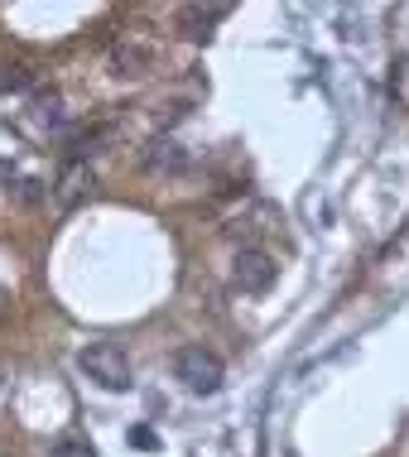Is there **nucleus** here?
<instances>
[{
    "label": "nucleus",
    "mask_w": 409,
    "mask_h": 457,
    "mask_svg": "<svg viewBox=\"0 0 409 457\" xmlns=\"http://www.w3.org/2000/svg\"><path fill=\"white\" fill-rule=\"evenodd\" d=\"M145 169L150 174H179V169H188V150L169 135H159V140L145 145Z\"/></svg>",
    "instance_id": "obj_8"
},
{
    "label": "nucleus",
    "mask_w": 409,
    "mask_h": 457,
    "mask_svg": "<svg viewBox=\"0 0 409 457\" xmlns=\"http://www.w3.org/2000/svg\"><path fill=\"white\" fill-rule=\"evenodd\" d=\"M135 443H140V448H154V434H150V428H135V434H130Z\"/></svg>",
    "instance_id": "obj_13"
},
{
    "label": "nucleus",
    "mask_w": 409,
    "mask_h": 457,
    "mask_svg": "<svg viewBox=\"0 0 409 457\" xmlns=\"http://www.w3.org/2000/svg\"><path fill=\"white\" fill-rule=\"evenodd\" d=\"M54 457H92V443L78 438V434H68V438L54 443Z\"/></svg>",
    "instance_id": "obj_11"
},
{
    "label": "nucleus",
    "mask_w": 409,
    "mask_h": 457,
    "mask_svg": "<svg viewBox=\"0 0 409 457\" xmlns=\"http://www.w3.org/2000/svg\"><path fill=\"white\" fill-rule=\"evenodd\" d=\"M280 265L270 251H260V245H241L237 261H231V284H237L241 294H265L270 284H275Z\"/></svg>",
    "instance_id": "obj_3"
},
{
    "label": "nucleus",
    "mask_w": 409,
    "mask_h": 457,
    "mask_svg": "<svg viewBox=\"0 0 409 457\" xmlns=\"http://www.w3.org/2000/svg\"><path fill=\"white\" fill-rule=\"evenodd\" d=\"M150 68H154V48L150 44L135 39V34L116 39V48H111V72H116V78H145Z\"/></svg>",
    "instance_id": "obj_7"
},
{
    "label": "nucleus",
    "mask_w": 409,
    "mask_h": 457,
    "mask_svg": "<svg viewBox=\"0 0 409 457\" xmlns=\"http://www.w3.org/2000/svg\"><path fill=\"white\" fill-rule=\"evenodd\" d=\"M231 10V0H188V5L173 15V29L183 34L188 44H207L213 39V29H217V20Z\"/></svg>",
    "instance_id": "obj_4"
},
{
    "label": "nucleus",
    "mask_w": 409,
    "mask_h": 457,
    "mask_svg": "<svg viewBox=\"0 0 409 457\" xmlns=\"http://www.w3.org/2000/svg\"><path fill=\"white\" fill-rule=\"evenodd\" d=\"M270 231H280V207H270V203H255V207H246L241 217L227 221V237L241 241V245L270 237Z\"/></svg>",
    "instance_id": "obj_6"
},
{
    "label": "nucleus",
    "mask_w": 409,
    "mask_h": 457,
    "mask_svg": "<svg viewBox=\"0 0 409 457\" xmlns=\"http://www.w3.org/2000/svg\"><path fill=\"white\" fill-rule=\"evenodd\" d=\"M78 366L87 370V380H96L102 390H130V356L116 342H92L82 347Z\"/></svg>",
    "instance_id": "obj_1"
},
{
    "label": "nucleus",
    "mask_w": 409,
    "mask_h": 457,
    "mask_svg": "<svg viewBox=\"0 0 409 457\" xmlns=\"http://www.w3.org/2000/svg\"><path fill=\"white\" fill-rule=\"evenodd\" d=\"M96 188V179H92V169H87V159H68L63 169H58V183H54V207L58 212H72V207H82L87 197H92Z\"/></svg>",
    "instance_id": "obj_5"
},
{
    "label": "nucleus",
    "mask_w": 409,
    "mask_h": 457,
    "mask_svg": "<svg viewBox=\"0 0 409 457\" xmlns=\"http://www.w3.org/2000/svg\"><path fill=\"white\" fill-rule=\"evenodd\" d=\"M173 376H179L193 395H217L227 370H221V356L217 352H207L203 342H193V347H183L179 356H173Z\"/></svg>",
    "instance_id": "obj_2"
},
{
    "label": "nucleus",
    "mask_w": 409,
    "mask_h": 457,
    "mask_svg": "<svg viewBox=\"0 0 409 457\" xmlns=\"http://www.w3.org/2000/svg\"><path fill=\"white\" fill-rule=\"evenodd\" d=\"M34 82V72L24 63H0V92H24Z\"/></svg>",
    "instance_id": "obj_10"
},
{
    "label": "nucleus",
    "mask_w": 409,
    "mask_h": 457,
    "mask_svg": "<svg viewBox=\"0 0 409 457\" xmlns=\"http://www.w3.org/2000/svg\"><path fill=\"white\" fill-rule=\"evenodd\" d=\"M34 120H44V126H63V96H58L54 87H48V92H39V96H34Z\"/></svg>",
    "instance_id": "obj_9"
},
{
    "label": "nucleus",
    "mask_w": 409,
    "mask_h": 457,
    "mask_svg": "<svg viewBox=\"0 0 409 457\" xmlns=\"http://www.w3.org/2000/svg\"><path fill=\"white\" fill-rule=\"evenodd\" d=\"M10 174H15V169H10V159H0V183H10Z\"/></svg>",
    "instance_id": "obj_14"
},
{
    "label": "nucleus",
    "mask_w": 409,
    "mask_h": 457,
    "mask_svg": "<svg viewBox=\"0 0 409 457\" xmlns=\"http://www.w3.org/2000/svg\"><path fill=\"white\" fill-rule=\"evenodd\" d=\"M39 197L44 193H39V183H34V179H20L15 183V203H39Z\"/></svg>",
    "instance_id": "obj_12"
}]
</instances>
